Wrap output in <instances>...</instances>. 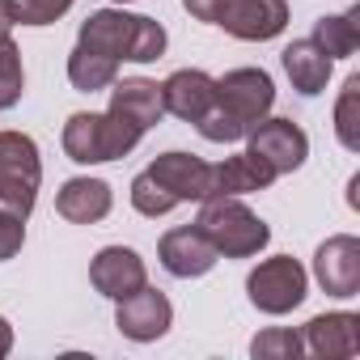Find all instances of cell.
Listing matches in <instances>:
<instances>
[{"label":"cell","mask_w":360,"mask_h":360,"mask_svg":"<svg viewBox=\"0 0 360 360\" xmlns=\"http://www.w3.org/2000/svg\"><path fill=\"white\" fill-rule=\"evenodd\" d=\"M217 26L242 43H267L288 26V0H225Z\"/></svg>","instance_id":"obj_9"},{"label":"cell","mask_w":360,"mask_h":360,"mask_svg":"<svg viewBox=\"0 0 360 360\" xmlns=\"http://www.w3.org/2000/svg\"><path fill=\"white\" fill-rule=\"evenodd\" d=\"M356 98H360V77H347L343 81V94H339V106H335V136L347 153L360 148V131H356Z\"/></svg>","instance_id":"obj_25"},{"label":"cell","mask_w":360,"mask_h":360,"mask_svg":"<svg viewBox=\"0 0 360 360\" xmlns=\"http://www.w3.org/2000/svg\"><path fill=\"white\" fill-rule=\"evenodd\" d=\"M280 60H284V72H288V81H292V89H297L301 98H318V94L326 89L335 60H330L314 39H292Z\"/></svg>","instance_id":"obj_17"},{"label":"cell","mask_w":360,"mask_h":360,"mask_svg":"<svg viewBox=\"0 0 360 360\" xmlns=\"http://www.w3.org/2000/svg\"><path fill=\"white\" fill-rule=\"evenodd\" d=\"M22 242H26V221L0 208V263H9L22 250Z\"/></svg>","instance_id":"obj_27"},{"label":"cell","mask_w":360,"mask_h":360,"mask_svg":"<svg viewBox=\"0 0 360 360\" xmlns=\"http://www.w3.org/2000/svg\"><path fill=\"white\" fill-rule=\"evenodd\" d=\"M115 5H136V0H115Z\"/></svg>","instance_id":"obj_31"},{"label":"cell","mask_w":360,"mask_h":360,"mask_svg":"<svg viewBox=\"0 0 360 360\" xmlns=\"http://www.w3.org/2000/svg\"><path fill=\"white\" fill-rule=\"evenodd\" d=\"M276 106V85L263 68H233L225 77H217V98L212 106L200 115L195 131L212 144H233L246 140V131L267 119Z\"/></svg>","instance_id":"obj_1"},{"label":"cell","mask_w":360,"mask_h":360,"mask_svg":"<svg viewBox=\"0 0 360 360\" xmlns=\"http://www.w3.org/2000/svg\"><path fill=\"white\" fill-rule=\"evenodd\" d=\"M72 9V0H5L13 26H51Z\"/></svg>","instance_id":"obj_24"},{"label":"cell","mask_w":360,"mask_h":360,"mask_svg":"<svg viewBox=\"0 0 360 360\" xmlns=\"http://www.w3.org/2000/svg\"><path fill=\"white\" fill-rule=\"evenodd\" d=\"M305 347H301V330H288V326H271V330H259L250 339V356L255 360H297Z\"/></svg>","instance_id":"obj_23"},{"label":"cell","mask_w":360,"mask_h":360,"mask_svg":"<svg viewBox=\"0 0 360 360\" xmlns=\"http://www.w3.org/2000/svg\"><path fill=\"white\" fill-rule=\"evenodd\" d=\"M314 280L330 297H356L360 292V238L335 233L314 255Z\"/></svg>","instance_id":"obj_11"},{"label":"cell","mask_w":360,"mask_h":360,"mask_svg":"<svg viewBox=\"0 0 360 360\" xmlns=\"http://www.w3.org/2000/svg\"><path fill=\"white\" fill-rule=\"evenodd\" d=\"M43 183L39 144L26 131H0V208L13 217H30Z\"/></svg>","instance_id":"obj_4"},{"label":"cell","mask_w":360,"mask_h":360,"mask_svg":"<svg viewBox=\"0 0 360 360\" xmlns=\"http://www.w3.org/2000/svg\"><path fill=\"white\" fill-rule=\"evenodd\" d=\"M157 259H161V267L174 276V280H200V276H208L212 267H217V246L200 233V225H178V229H169L165 238H161V246H157Z\"/></svg>","instance_id":"obj_10"},{"label":"cell","mask_w":360,"mask_h":360,"mask_svg":"<svg viewBox=\"0 0 360 360\" xmlns=\"http://www.w3.org/2000/svg\"><path fill=\"white\" fill-rule=\"evenodd\" d=\"M106 110H115L119 119H127V123H136L140 131H148V127H157V123L165 119L161 85L148 81V77L115 81V85H110V106H106Z\"/></svg>","instance_id":"obj_15"},{"label":"cell","mask_w":360,"mask_h":360,"mask_svg":"<svg viewBox=\"0 0 360 360\" xmlns=\"http://www.w3.org/2000/svg\"><path fill=\"white\" fill-rule=\"evenodd\" d=\"M144 178L169 200V208L200 204V200L212 195V165L204 157H195V153H183V148H169V153L153 157Z\"/></svg>","instance_id":"obj_6"},{"label":"cell","mask_w":360,"mask_h":360,"mask_svg":"<svg viewBox=\"0 0 360 360\" xmlns=\"http://www.w3.org/2000/svg\"><path fill=\"white\" fill-rule=\"evenodd\" d=\"M131 208H136L140 217H153V221H157V217H165V212H174V208H169V200L148 183L144 174H136V178H131Z\"/></svg>","instance_id":"obj_26"},{"label":"cell","mask_w":360,"mask_h":360,"mask_svg":"<svg viewBox=\"0 0 360 360\" xmlns=\"http://www.w3.org/2000/svg\"><path fill=\"white\" fill-rule=\"evenodd\" d=\"M13 352V326H9V318L0 314V360H5Z\"/></svg>","instance_id":"obj_29"},{"label":"cell","mask_w":360,"mask_h":360,"mask_svg":"<svg viewBox=\"0 0 360 360\" xmlns=\"http://www.w3.org/2000/svg\"><path fill=\"white\" fill-rule=\"evenodd\" d=\"M301 347L318 360H347L360 352V318L347 314V309H335V314H318L305 322L301 330Z\"/></svg>","instance_id":"obj_13"},{"label":"cell","mask_w":360,"mask_h":360,"mask_svg":"<svg viewBox=\"0 0 360 360\" xmlns=\"http://www.w3.org/2000/svg\"><path fill=\"white\" fill-rule=\"evenodd\" d=\"M217 98V77H208L204 68H178L161 81V102H165V115L183 119V123H200V115L212 106Z\"/></svg>","instance_id":"obj_14"},{"label":"cell","mask_w":360,"mask_h":360,"mask_svg":"<svg viewBox=\"0 0 360 360\" xmlns=\"http://www.w3.org/2000/svg\"><path fill=\"white\" fill-rule=\"evenodd\" d=\"M183 9H187L195 22L217 26V18H221V9H225V0H183Z\"/></svg>","instance_id":"obj_28"},{"label":"cell","mask_w":360,"mask_h":360,"mask_svg":"<svg viewBox=\"0 0 360 360\" xmlns=\"http://www.w3.org/2000/svg\"><path fill=\"white\" fill-rule=\"evenodd\" d=\"M22 89H26L22 51H18L9 30H0V110H13L22 102Z\"/></svg>","instance_id":"obj_22"},{"label":"cell","mask_w":360,"mask_h":360,"mask_svg":"<svg viewBox=\"0 0 360 360\" xmlns=\"http://www.w3.org/2000/svg\"><path fill=\"white\" fill-rule=\"evenodd\" d=\"M77 43L89 47V51H98V56H110L115 64H123V60L153 64L165 51V26L157 18H144V13H123V5H119V9L89 13L81 22Z\"/></svg>","instance_id":"obj_2"},{"label":"cell","mask_w":360,"mask_h":360,"mask_svg":"<svg viewBox=\"0 0 360 360\" xmlns=\"http://www.w3.org/2000/svg\"><path fill=\"white\" fill-rule=\"evenodd\" d=\"M309 292V271L292 259V255H276V259H263L250 276H246V297L255 309L280 318V314H292Z\"/></svg>","instance_id":"obj_5"},{"label":"cell","mask_w":360,"mask_h":360,"mask_svg":"<svg viewBox=\"0 0 360 360\" xmlns=\"http://www.w3.org/2000/svg\"><path fill=\"white\" fill-rule=\"evenodd\" d=\"M64 153L77 161V165H98V161H110V140H106V119L94 115V110H77L68 115L64 123Z\"/></svg>","instance_id":"obj_19"},{"label":"cell","mask_w":360,"mask_h":360,"mask_svg":"<svg viewBox=\"0 0 360 360\" xmlns=\"http://www.w3.org/2000/svg\"><path fill=\"white\" fill-rule=\"evenodd\" d=\"M110 204H115V195H110V187L102 183V178H68V183L60 187V195H56V212L64 221H72V225L106 221Z\"/></svg>","instance_id":"obj_16"},{"label":"cell","mask_w":360,"mask_h":360,"mask_svg":"<svg viewBox=\"0 0 360 360\" xmlns=\"http://www.w3.org/2000/svg\"><path fill=\"white\" fill-rule=\"evenodd\" d=\"M246 148L255 153V157H263L267 165H271V174L280 178V174H292V169H301L305 165V157H309V136L292 123V119H259L250 131H246Z\"/></svg>","instance_id":"obj_7"},{"label":"cell","mask_w":360,"mask_h":360,"mask_svg":"<svg viewBox=\"0 0 360 360\" xmlns=\"http://www.w3.org/2000/svg\"><path fill=\"white\" fill-rule=\"evenodd\" d=\"M271 183H276L271 165L263 157H255L250 148L212 165V195H250V191H267Z\"/></svg>","instance_id":"obj_18"},{"label":"cell","mask_w":360,"mask_h":360,"mask_svg":"<svg viewBox=\"0 0 360 360\" xmlns=\"http://www.w3.org/2000/svg\"><path fill=\"white\" fill-rule=\"evenodd\" d=\"M309 39H314L330 60L356 56V47H360V5H352L347 13H326V18H318Z\"/></svg>","instance_id":"obj_20"},{"label":"cell","mask_w":360,"mask_h":360,"mask_svg":"<svg viewBox=\"0 0 360 360\" xmlns=\"http://www.w3.org/2000/svg\"><path fill=\"white\" fill-rule=\"evenodd\" d=\"M89 284L102 297L119 301V297H127V292L148 284V267H144V259L131 246H102L94 255V263H89Z\"/></svg>","instance_id":"obj_12"},{"label":"cell","mask_w":360,"mask_h":360,"mask_svg":"<svg viewBox=\"0 0 360 360\" xmlns=\"http://www.w3.org/2000/svg\"><path fill=\"white\" fill-rule=\"evenodd\" d=\"M68 81L81 94H98V89H110L119 81V64L110 56H98V51H89V47L77 43L72 56H68Z\"/></svg>","instance_id":"obj_21"},{"label":"cell","mask_w":360,"mask_h":360,"mask_svg":"<svg viewBox=\"0 0 360 360\" xmlns=\"http://www.w3.org/2000/svg\"><path fill=\"white\" fill-rule=\"evenodd\" d=\"M0 30H13V22H9V13H5V0H0Z\"/></svg>","instance_id":"obj_30"},{"label":"cell","mask_w":360,"mask_h":360,"mask_svg":"<svg viewBox=\"0 0 360 360\" xmlns=\"http://www.w3.org/2000/svg\"><path fill=\"white\" fill-rule=\"evenodd\" d=\"M195 225L217 246V255H225V259H255L271 242L267 221L255 208H246L242 195H208V200H200Z\"/></svg>","instance_id":"obj_3"},{"label":"cell","mask_w":360,"mask_h":360,"mask_svg":"<svg viewBox=\"0 0 360 360\" xmlns=\"http://www.w3.org/2000/svg\"><path fill=\"white\" fill-rule=\"evenodd\" d=\"M169 322H174L169 297L157 292V288H148V284L115 301V326H119V335L131 339V343H153V339H161V335L169 330Z\"/></svg>","instance_id":"obj_8"}]
</instances>
